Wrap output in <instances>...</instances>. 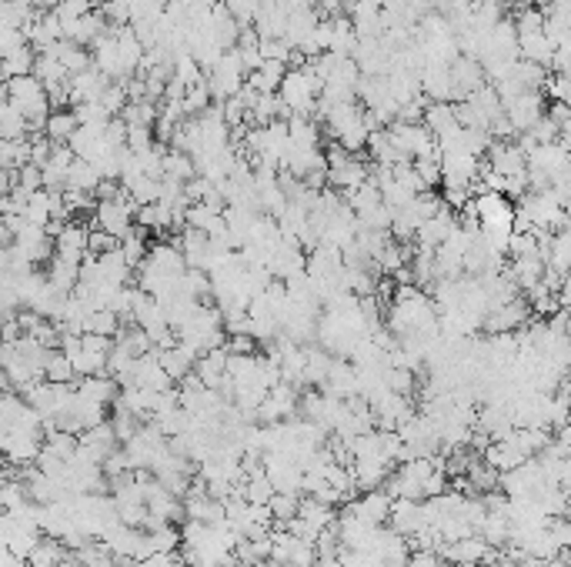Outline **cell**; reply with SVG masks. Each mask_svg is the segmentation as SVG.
<instances>
[{"label": "cell", "instance_id": "obj_40", "mask_svg": "<svg viewBox=\"0 0 571 567\" xmlns=\"http://www.w3.org/2000/svg\"><path fill=\"white\" fill-rule=\"evenodd\" d=\"M415 384H418V374L411 371V367H388V388L394 394H408L411 398Z\"/></svg>", "mask_w": 571, "mask_h": 567}, {"label": "cell", "instance_id": "obj_8", "mask_svg": "<svg viewBox=\"0 0 571 567\" xmlns=\"http://www.w3.org/2000/svg\"><path fill=\"white\" fill-rule=\"evenodd\" d=\"M451 83H455V104L464 98H472L478 87H485V67H481V60H474V57H464L461 54L455 64H451Z\"/></svg>", "mask_w": 571, "mask_h": 567}, {"label": "cell", "instance_id": "obj_48", "mask_svg": "<svg viewBox=\"0 0 571 567\" xmlns=\"http://www.w3.org/2000/svg\"><path fill=\"white\" fill-rule=\"evenodd\" d=\"M57 567H87V564L81 561V557H64V561H60Z\"/></svg>", "mask_w": 571, "mask_h": 567}, {"label": "cell", "instance_id": "obj_14", "mask_svg": "<svg viewBox=\"0 0 571 567\" xmlns=\"http://www.w3.org/2000/svg\"><path fill=\"white\" fill-rule=\"evenodd\" d=\"M518 51H521V60H531V64L551 67L558 43L551 41L544 30H535V34H521V37H518Z\"/></svg>", "mask_w": 571, "mask_h": 567}, {"label": "cell", "instance_id": "obj_45", "mask_svg": "<svg viewBox=\"0 0 571 567\" xmlns=\"http://www.w3.org/2000/svg\"><path fill=\"white\" fill-rule=\"evenodd\" d=\"M227 350H231V354H254V337L251 334H234V337L227 341Z\"/></svg>", "mask_w": 571, "mask_h": 567}, {"label": "cell", "instance_id": "obj_33", "mask_svg": "<svg viewBox=\"0 0 571 567\" xmlns=\"http://www.w3.org/2000/svg\"><path fill=\"white\" fill-rule=\"evenodd\" d=\"M144 234H147L144 227H134V231H131V234H127L124 240H121V254H124L127 264H131L134 271H138L140 264L147 261V254H151V248H147V240H144Z\"/></svg>", "mask_w": 571, "mask_h": 567}, {"label": "cell", "instance_id": "obj_25", "mask_svg": "<svg viewBox=\"0 0 571 567\" xmlns=\"http://www.w3.org/2000/svg\"><path fill=\"white\" fill-rule=\"evenodd\" d=\"M77 127H81L77 114L64 107V111L51 114V121H47V138L54 140V144H70V138L77 134Z\"/></svg>", "mask_w": 571, "mask_h": 567}, {"label": "cell", "instance_id": "obj_32", "mask_svg": "<svg viewBox=\"0 0 571 567\" xmlns=\"http://www.w3.org/2000/svg\"><path fill=\"white\" fill-rule=\"evenodd\" d=\"M34 64H37V51H34V47H24V51H17V54L4 57V81L28 77V74H34Z\"/></svg>", "mask_w": 571, "mask_h": 567}, {"label": "cell", "instance_id": "obj_24", "mask_svg": "<svg viewBox=\"0 0 571 567\" xmlns=\"http://www.w3.org/2000/svg\"><path fill=\"white\" fill-rule=\"evenodd\" d=\"M64 557H70L67 554V544L64 540H57V538H47L44 534V540L30 551V557H28V564L30 567H57Z\"/></svg>", "mask_w": 571, "mask_h": 567}, {"label": "cell", "instance_id": "obj_4", "mask_svg": "<svg viewBox=\"0 0 571 567\" xmlns=\"http://www.w3.org/2000/svg\"><path fill=\"white\" fill-rule=\"evenodd\" d=\"M345 511H351L354 517H361L368 527H385V524H391L394 498H391L385 487H377V491H368V494H358L354 500H348Z\"/></svg>", "mask_w": 571, "mask_h": 567}, {"label": "cell", "instance_id": "obj_12", "mask_svg": "<svg viewBox=\"0 0 571 567\" xmlns=\"http://www.w3.org/2000/svg\"><path fill=\"white\" fill-rule=\"evenodd\" d=\"M451 210H455V208H448V204H445V210H441V214H434L432 221L421 224L418 237H415V244H418V248L438 250L448 240V237L455 234V227H458V214H451Z\"/></svg>", "mask_w": 571, "mask_h": 567}, {"label": "cell", "instance_id": "obj_30", "mask_svg": "<svg viewBox=\"0 0 571 567\" xmlns=\"http://www.w3.org/2000/svg\"><path fill=\"white\" fill-rule=\"evenodd\" d=\"M121 327H124V320H121V314H114L111 307L107 311H91L84 320V334H104V337H117L121 334Z\"/></svg>", "mask_w": 571, "mask_h": 567}, {"label": "cell", "instance_id": "obj_19", "mask_svg": "<svg viewBox=\"0 0 571 567\" xmlns=\"http://www.w3.org/2000/svg\"><path fill=\"white\" fill-rule=\"evenodd\" d=\"M81 264L84 261H67V257H60L54 254V261H51V284H54L57 291L70 297V294L77 291V284H81Z\"/></svg>", "mask_w": 571, "mask_h": 567}, {"label": "cell", "instance_id": "obj_15", "mask_svg": "<svg viewBox=\"0 0 571 567\" xmlns=\"http://www.w3.org/2000/svg\"><path fill=\"white\" fill-rule=\"evenodd\" d=\"M424 127H428L438 140H445V138H451L455 130H461L455 104H428V111H424Z\"/></svg>", "mask_w": 571, "mask_h": 567}, {"label": "cell", "instance_id": "obj_22", "mask_svg": "<svg viewBox=\"0 0 571 567\" xmlns=\"http://www.w3.org/2000/svg\"><path fill=\"white\" fill-rule=\"evenodd\" d=\"M20 138H30V124L24 111L14 107L11 100H4L0 107V140H20Z\"/></svg>", "mask_w": 571, "mask_h": 567}, {"label": "cell", "instance_id": "obj_34", "mask_svg": "<svg viewBox=\"0 0 571 567\" xmlns=\"http://www.w3.org/2000/svg\"><path fill=\"white\" fill-rule=\"evenodd\" d=\"M267 508L274 514V524H288V521H294L297 511H301V494H274Z\"/></svg>", "mask_w": 571, "mask_h": 567}, {"label": "cell", "instance_id": "obj_43", "mask_svg": "<svg viewBox=\"0 0 571 567\" xmlns=\"http://www.w3.org/2000/svg\"><path fill=\"white\" fill-rule=\"evenodd\" d=\"M100 14L107 17V24L124 28V24H131V0H107V4L100 7Z\"/></svg>", "mask_w": 571, "mask_h": 567}, {"label": "cell", "instance_id": "obj_29", "mask_svg": "<svg viewBox=\"0 0 571 567\" xmlns=\"http://www.w3.org/2000/svg\"><path fill=\"white\" fill-rule=\"evenodd\" d=\"M44 374H47L51 384H74V381H77V367H74V360H70L64 350H51Z\"/></svg>", "mask_w": 571, "mask_h": 567}, {"label": "cell", "instance_id": "obj_35", "mask_svg": "<svg viewBox=\"0 0 571 567\" xmlns=\"http://www.w3.org/2000/svg\"><path fill=\"white\" fill-rule=\"evenodd\" d=\"M278 494V487L271 484V477L265 474H258V477H248V484H244V498L251 500V504H271V498Z\"/></svg>", "mask_w": 571, "mask_h": 567}, {"label": "cell", "instance_id": "obj_3", "mask_svg": "<svg viewBox=\"0 0 571 567\" xmlns=\"http://www.w3.org/2000/svg\"><path fill=\"white\" fill-rule=\"evenodd\" d=\"M391 138H394V144L401 147L411 161H418V157H432V154H438V138H434L432 130L424 124H408V121H391L388 124Z\"/></svg>", "mask_w": 571, "mask_h": 567}, {"label": "cell", "instance_id": "obj_6", "mask_svg": "<svg viewBox=\"0 0 571 567\" xmlns=\"http://www.w3.org/2000/svg\"><path fill=\"white\" fill-rule=\"evenodd\" d=\"M485 164L502 174V177H518V174H528V154L521 151L518 144H504V140H495L491 151H488Z\"/></svg>", "mask_w": 571, "mask_h": 567}, {"label": "cell", "instance_id": "obj_5", "mask_svg": "<svg viewBox=\"0 0 571 567\" xmlns=\"http://www.w3.org/2000/svg\"><path fill=\"white\" fill-rule=\"evenodd\" d=\"M504 114H508V121L515 124L518 134H531V130H535V124L544 117L542 91H525L521 98H515L512 104H504Z\"/></svg>", "mask_w": 571, "mask_h": 567}, {"label": "cell", "instance_id": "obj_37", "mask_svg": "<svg viewBox=\"0 0 571 567\" xmlns=\"http://www.w3.org/2000/svg\"><path fill=\"white\" fill-rule=\"evenodd\" d=\"M224 7L231 11L241 28H254V20H258V11H261V0H221Z\"/></svg>", "mask_w": 571, "mask_h": 567}, {"label": "cell", "instance_id": "obj_1", "mask_svg": "<svg viewBox=\"0 0 571 567\" xmlns=\"http://www.w3.org/2000/svg\"><path fill=\"white\" fill-rule=\"evenodd\" d=\"M204 81H208V91L214 104H224V100H231L234 94L244 91V83H248V70L241 64V54L234 51H227V54L214 64L210 70H204Z\"/></svg>", "mask_w": 571, "mask_h": 567}, {"label": "cell", "instance_id": "obj_28", "mask_svg": "<svg viewBox=\"0 0 571 567\" xmlns=\"http://www.w3.org/2000/svg\"><path fill=\"white\" fill-rule=\"evenodd\" d=\"M164 177H174V180H187L197 177V164L191 154L184 151H174V147H168V154H164Z\"/></svg>", "mask_w": 571, "mask_h": 567}, {"label": "cell", "instance_id": "obj_7", "mask_svg": "<svg viewBox=\"0 0 571 567\" xmlns=\"http://www.w3.org/2000/svg\"><path fill=\"white\" fill-rule=\"evenodd\" d=\"M288 20H291V7L284 0H265L254 20V30L261 34V41H281L288 34Z\"/></svg>", "mask_w": 571, "mask_h": 567}, {"label": "cell", "instance_id": "obj_39", "mask_svg": "<svg viewBox=\"0 0 571 567\" xmlns=\"http://www.w3.org/2000/svg\"><path fill=\"white\" fill-rule=\"evenodd\" d=\"M415 170H418V177L428 184V187H434V184H441L445 180V167H441V151L432 154V157H418L415 161Z\"/></svg>", "mask_w": 571, "mask_h": 567}, {"label": "cell", "instance_id": "obj_26", "mask_svg": "<svg viewBox=\"0 0 571 567\" xmlns=\"http://www.w3.org/2000/svg\"><path fill=\"white\" fill-rule=\"evenodd\" d=\"M34 77L51 91V87H57V83H67L70 81V74H67V67L57 60V57H51V54H37V64H34Z\"/></svg>", "mask_w": 571, "mask_h": 567}, {"label": "cell", "instance_id": "obj_17", "mask_svg": "<svg viewBox=\"0 0 571 567\" xmlns=\"http://www.w3.org/2000/svg\"><path fill=\"white\" fill-rule=\"evenodd\" d=\"M47 54L57 57V60L67 67L70 77H74V74H81V70H87V67H94V54H87V47H81V43H74V41H57Z\"/></svg>", "mask_w": 571, "mask_h": 567}, {"label": "cell", "instance_id": "obj_38", "mask_svg": "<svg viewBox=\"0 0 571 567\" xmlns=\"http://www.w3.org/2000/svg\"><path fill=\"white\" fill-rule=\"evenodd\" d=\"M174 81H181L184 87L191 91V87H197V83H204V67H201L191 54L181 57V60L174 64Z\"/></svg>", "mask_w": 571, "mask_h": 567}, {"label": "cell", "instance_id": "obj_20", "mask_svg": "<svg viewBox=\"0 0 571 567\" xmlns=\"http://www.w3.org/2000/svg\"><path fill=\"white\" fill-rule=\"evenodd\" d=\"M288 64H281V60H265L261 70H254L251 77H248V87H254L258 94H278L284 77H288Z\"/></svg>", "mask_w": 571, "mask_h": 567}, {"label": "cell", "instance_id": "obj_44", "mask_svg": "<svg viewBox=\"0 0 571 567\" xmlns=\"http://www.w3.org/2000/svg\"><path fill=\"white\" fill-rule=\"evenodd\" d=\"M408 567H445V557L432 547H415L408 557Z\"/></svg>", "mask_w": 571, "mask_h": 567}, {"label": "cell", "instance_id": "obj_10", "mask_svg": "<svg viewBox=\"0 0 571 567\" xmlns=\"http://www.w3.org/2000/svg\"><path fill=\"white\" fill-rule=\"evenodd\" d=\"M391 531H398L401 538H415L421 531H428V521H424V500H394V511H391Z\"/></svg>", "mask_w": 571, "mask_h": 567}, {"label": "cell", "instance_id": "obj_46", "mask_svg": "<svg viewBox=\"0 0 571 567\" xmlns=\"http://www.w3.org/2000/svg\"><path fill=\"white\" fill-rule=\"evenodd\" d=\"M558 304L565 307V311H571V274L561 277V287H558Z\"/></svg>", "mask_w": 571, "mask_h": 567}, {"label": "cell", "instance_id": "obj_42", "mask_svg": "<svg viewBox=\"0 0 571 567\" xmlns=\"http://www.w3.org/2000/svg\"><path fill=\"white\" fill-rule=\"evenodd\" d=\"M91 11H98L94 0H60L57 4V17L60 20H77V17H87Z\"/></svg>", "mask_w": 571, "mask_h": 567}, {"label": "cell", "instance_id": "obj_21", "mask_svg": "<svg viewBox=\"0 0 571 567\" xmlns=\"http://www.w3.org/2000/svg\"><path fill=\"white\" fill-rule=\"evenodd\" d=\"M100 170L91 161H74L70 164V170H67V187L64 191H84V194H98V187H100Z\"/></svg>", "mask_w": 571, "mask_h": 567}, {"label": "cell", "instance_id": "obj_23", "mask_svg": "<svg viewBox=\"0 0 571 567\" xmlns=\"http://www.w3.org/2000/svg\"><path fill=\"white\" fill-rule=\"evenodd\" d=\"M30 151H34V138L0 140V167H4V170H20V167H28Z\"/></svg>", "mask_w": 571, "mask_h": 567}, {"label": "cell", "instance_id": "obj_41", "mask_svg": "<svg viewBox=\"0 0 571 567\" xmlns=\"http://www.w3.org/2000/svg\"><path fill=\"white\" fill-rule=\"evenodd\" d=\"M24 47H30L28 30H20V28H0V54L11 57V54H17V51H24Z\"/></svg>", "mask_w": 571, "mask_h": 567}, {"label": "cell", "instance_id": "obj_18", "mask_svg": "<svg viewBox=\"0 0 571 567\" xmlns=\"http://www.w3.org/2000/svg\"><path fill=\"white\" fill-rule=\"evenodd\" d=\"M77 390H81L84 398H91V401H98V404H114L117 398H121V384L114 381L111 374L81 377V381H77Z\"/></svg>", "mask_w": 571, "mask_h": 567}, {"label": "cell", "instance_id": "obj_47", "mask_svg": "<svg viewBox=\"0 0 571 567\" xmlns=\"http://www.w3.org/2000/svg\"><path fill=\"white\" fill-rule=\"evenodd\" d=\"M314 567H345V564H341V557H318Z\"/></svg>", "mask_w": 571, "mask_h": 567}, {"label": "cell", "instance_id": "obj_36", "mask_svg": "<svg viewBox=\"0 0 571 567\" xmlns=\"http://www.w3.org/2000/svg\"><path fill=\"white\" fill-rule=\"evenodd\" d=\"M44 447L54 451L57 457L70 461V457L77 454V447H81V437H77V434H67V430H54V434H47V444H44Z\"/></svg>", "mask_w": 571, "mask_h": 567}, {"label": "cell", "instance_id": "obj_16", "mask_svg": "<svg viewBox=\"0 0 571 567\" xmlns=\"http://www.w3.org/2000/svg\"><path fill=\"white\" fill-rule=\"evenodd\" d=\"M37 17H41V11H37L30 0H4V4H0V28L30 30Z\"/></svg>", "mask_w": 571, "mask_h": 567}, {"label": "cell", "instance_id": "obj_27", "mask_svg": "<svg viewBox=\"0 0 571 567\" xmlns=\"http://www.w3.org/2000/svg\"><path fill=\"white\" fill-rule=\"evenodd\" d=\"M121 117H124L127 127H157V121H161V104H151V100H131Z\"/></svg>", "mask_w": 571, "mask_h": 567}, {"label": "cell", "instance_id": "obj_9", "mask_svg": "<svg viewBox=\"0 0 571 567\" xmlns=\"http://www.w3.org/2000/svg\"><path fill=\"white\" fill-rule=\"evenodd\" d=\"M111 83L114 81L104 74V70H98V67L81 70V74H74V77H70V104L77 107V104H84V100H100Z\"/></svg>", "mask_w": 571, "mask_h": 567}, {"label": "cell", "instance_id": "obj_11", "mask_svg": "<svg viewBox=\"0 0 571 567\" xmlns=\"http://www.w3.org/2000/svg\"><path fill=\"white\" fill-rule=\"evenodd\" d=\"M368 180H371V167L364 164V161H358L354 154H351L348 161L328 167V184H331L335 191H341V194H351L354 187H361Z\"/></svg>", "mask_w": 571, "mask_h": 567}, {"label": "cell", "instance_id": "obj_13", "mask_svg": "<svg viewBox=\"0 0 571 567\" xmlns=\"http://www.w3.org/2000/svg\"><path fill=\"white\" fill-rule=\"evenodd\" d=\"M488 544L481 534H472V538H464V540H455V544H445V551H441V557H445L448 564H455V567H461V564H481L488 557Z\"/></svg>", "mask_w": 571, "mask_h": 567}, {"label": "cell", "instance_id": "obj_2", "mask_svg": "<svg viewBox=\"0 0 571 567\" xmlns=\"http://www.w3.org/2000/svg\"><path fill=\"white\" fill-rule=\"evenodd\" d=\"M138 204L124 197V201H98V210H94V224L100 231L114 234L117 240H124L131 231H134V217H138Z\"/></svg>", "mask_w": 571, "mask_h": 567}, {"label": "cell", "instance_id": "obj_31", "mask_svg": "<svg viewBox=\"0 0 571 567\" xmlns=\"http://www.w3.org/2000/svg\"><path fill=\"white\" fill-rule=\"evenodd\" d=\"M70 111L77 114L81 127H98V130H107V124L114 121V114L107 111L100 100H84V104H77V107H70Z\"/></svg>", "mask_w": 571, "mask_h": 567}]
</instances>
